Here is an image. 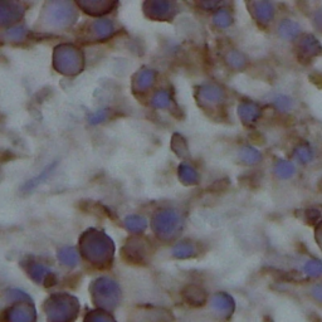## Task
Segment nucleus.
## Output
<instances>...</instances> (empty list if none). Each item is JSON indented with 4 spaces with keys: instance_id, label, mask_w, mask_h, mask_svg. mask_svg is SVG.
Returning <instances> with one entry per match:
<instances>
[{
    "instance_id": "11",
    "label": "nucleus",
    "mask_w": 322,
    "mask_h": 322,
    "mask_svg": "<svg viewBox=\"0 0 322 322\" xmlns=\"http://www.w3.org/2000/svg\"><path fill=\"white\" fill-rule=\"evenodd\" d=\"M96 29H97V33L100 37H107L108 34L112 30V25H111L110 22L107 20H101V22H97L95 24Z\"/></svg>"
},
{
    "instance_id": "1",
    "label": "nucleus",
    "mask_w": 322,
    "mask_h": 322,
    "mask_svg": "<svg viewBox=\"0 0 322 322\" xmlns=\"http://www.w3.org/2000/svg\"><path fill=\"white\" fill-rule=\"evenodd\" d=\"M301 27L292 19H283L278 25V34L286 40H293L300 35Z\"/></svg>"
},
{
    "instance_id": "3",
    "label": "nucleus",
    "mask_w": 322,
    "mask_h": 322,
    "mask_svg": "<svg viewBox=\"0 0 322 322\" xmlns=\"http://www.w3.org/2000/svg\"><path fill=\"white\" fill-rule=\"evenodd\" d=\"M239 159L247 165H255L262 160V154L252 146H243L239 151Z\"/></svg>"
},
{
    "instance_id": "6",
    "label": "nucleus",
    "mask_w": 322,
    "mask_h": 322,
    "mask_svg": "<svg viewBox=\"0 0 322 322\" xmlns=\"http://www.w3.org/2000/svg\"><path fill=\"white\" fill-rule=\"evenodd\" d=\"M239 116L240 118L244 120V122H252V121H254L260 116V110H258V107L255 105L244 103V105H240Z\"/></svg>"
},
{
    "instance_id": "8",
    "label": "nucleus",
    "mask_w": 322,
    "mask_h": 322,
    "mask_svg": "<svg viewBox=\"0 0 322 322\" xmlns=\"http://www.w3.org/2000/svg\"><path fill=\"white\" fill-rule=\"evenodd\" d=\"M228 63L230 65V67L235 68V70H242L245 66V58L242 53L237 52V50H232V52L228 54Z\"/></svg>"
},
{
    "instance_id": "2",
    "label": "nucleus",
    "mask_w": 322,
    "mask_h": 322,
    "mask_svg": "<svg viewBox=\"0 0 322 322\" xmlns=\"http://www.w3.org/2000/svg\"><path fill=\"white\" fill-rule=\"evenodd\" d=\"M275 174L282 180L291 179L296 174L295 165L287 160H278L275 165Z\"/></svg>"
},
{
    "instance_id": "4",
    "label": "nucleus",
    "mask_w": 322,
    "mask_h": 322,
    "mask_svg": "<svg viewBox=\"0 0 322 322\" xmlns=\"http://www.w3.org/2000/svg\"><path fill=\"white\" fill-rule=\"evenodd\" d=\"M301 52H303V54L316 55L322 52V48L316 38L312 35H306L301 42Z\"/></svg>"
},
{
    "instance_id": "15",
    "label": "nucleus",
    "mask_w": 322,
    "mask_h": 322,
    "mask_svg": "<svg viewBox=\"0 0 322 322\" xmlns=\"http://www.w3.org/2000/svg\"><path fill=\"white\" fill-rule=\"evenodd\" d=\"M153 76H154L153 73L146 71L143 76H140V81H139V83H146V87H148V86L153 82Z\"/></svg>"
},
{
    "instance_id": "12",
    "label": "nucleus",
    "mask_w": 322,
    "mask_h": 322,
    "mask_svg": "<svg viewBox=\"0 0 322 322\" xmlns=\"http://www.w3.org/2000/svg\"><path fill=\"white\" fill-rule=\"evenodd\" d=\"M154 105L159 108H165L170 105V98L166 92H159L154 98Z\"/></svg>"
},
{
    "instance_id": "16",
    "label": "nucleus",
    "mask_w": 322,
    "mask_h": 322,
    "mask_svg": "<svg viewBox=\"0 0 322 322\" xmlns=\"http://www.w3.org/2000/svg\"><path fill=\"white\" fill-rule=\"evenodd\" d=\"M105 117V112H98L97 115H95V117L91 118V123H96V122H100L102 118Z\"/></svg>"
},
{
    "instance_id": "7",
    "label": "nucleus",
    "mask_w": 322,
    "mask_h": 322,
    "mask_svg": "<svg viewBox=\"0 0 322 322\" xmlns=\"http://www.w3.org/2000/svg\"><path fill=\"white\" fill-rule=\"evenodd\" d=\"M232 23H233V18L227 9H219L217 13H215L214 24L217 25V27L224 29V28L229 27Z\"/></svg>"
},
{
    "instance_id": "5",
    "label": "nucleus",
    "mask_w": 322,
    "mask_h": 322,
    "mask_svg": "<svg viewBox=\"0 0 322 322\" xmlns=\"http://www.w3.org/2000/svg\"><path fill=\"white\" fill-rule=\"evenodd\" d=\"M293 156L301 164H308L313 159V150L308 144H301L295 149Z\"/></svg>"
},
{
    "instance_id": "10",
    "label": "nucleus",
    "mask_w": 322,
    "mask_h": 322,
    "mask_svg": "<svg viewBox=\"0 0 322 322\" xmlns=\"http://www.w3.org/2000/svg\"><path fill=\"white\" fill-rule=\"evenodd\" d=\"M273 103H275L276 107L281 111H290L291 107H292V101H291V98L283 95L277 96V97L273 100Z\"/></svg>"
},
{
    "instance_id": "13",
    "label": "nucleus",
    "mask_w": 322,
    "mask_h": 322,
    "mask_svg": "<svg viewBox=\"0 0 322 322\" xmlns=\"http://www.w3.org/2000/svg\"><path fill=\"white\" fill-rule=\"evenodd\" d=\"M305 270L308 275L318 276L322 273V265L320 262H317V261H313V262L311 261V262H308L307 265H306Z\"/></svg>"
},
{
    "instance_id": "14",
    "label": "nucleus",
    "mask_w": 322,
    "mask_h": 322,
    "mask_svg": "<svg viewBox=\"0 0 322 322\" xmlns=\"http://www.w3.org/2000/svg\"><path fill=\"white\" fill-rule=\"evenodd\" d=\"M24 34V30L23 28H17V29H12L9 33H8V37H10L12 39H20Z\"/></svg>"
},
{
    "instance_id": "9",
    "label": "nucleus",
    "mask_w": 322,
    "mask_h": 322,
    "mask_svg": "<svg viewBox=\"0 0 322 322\" xmlns=\"http://www.w3.org/2000/svg\"><path fill=\"white\" fill-rule=\"evenodd\" d=\"M180 176L185 180V182H197L198 180L197 171L187 165L180 166Z\"/></svg>"
}]
</instances>
